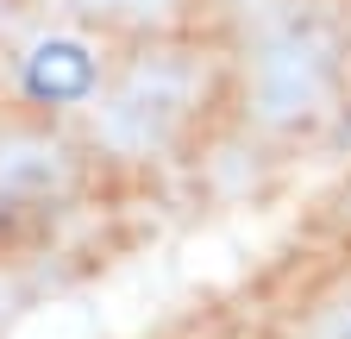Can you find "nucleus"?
Wrapping results in <instances>:
<instances>
[{"mask_svg": "<svg viewBox=\"0 0 351 339\" xmlns=\"http://www.w3.org/2000/svg\"><path fill=\"white\" fill-rule=\"evenodd\" d=\"M88 82H95V69H88L82 45H44L25 63V89L38 101H75V95H88Z\"/></svg>", "mask_w": 351, "mask_h": 339, "instance_id": "nucleus-1", "label": "nucleus"}]
</instances>
